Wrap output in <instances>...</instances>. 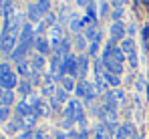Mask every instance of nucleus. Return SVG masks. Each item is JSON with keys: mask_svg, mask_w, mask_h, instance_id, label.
Listing matches in <instances>:
<instances>
[{"mask_svg": "<svg viewBox=\"0 0 149 139\" xmlns=\"http://www.w3.org/2000/svg\"><path fill=\"white\" fill-rule=\"evenodd\" d=\"M16 85H18V81H16V75L10 71V65L8 63H2L0 65V87L12 91Z\"/></svg>", "mask_w": 149, "mask_h": 139, "instance_id": "f257e3e1", "label": "nucleus"}, {"mask_svg": "<svg viewBox=\"0 0 149 139\" xmlns=\"http://www.w3.org/2000/svg\"><path fill=\"white\" fill-rule=\"evenodd\" d=\"M65 117H67V119H73L74 123H77L81 117H85V113H83V105H81L79 99H71V101L65 105Z\"/></svg>", "mask_w": 149, "mask_h": 139, "instance_id": "f03ea898", "label": "nucleus"}, {"mask_svg": "<svg viewBox=\"0 0 149 139\" xmlns=\"http://www.w3.org/2000/svg\"><path fill=\"white\" fill-rule=\"evenodd\" d=\"M16 38H18L16 32H6V30H2V36H0V52L10 54V52L16 48Z\"/></svg>", "mask_w": 149, "mask_h": 139, "instance_id": "7ed1b4c3", "label": "nucleus"}, {"mask_svg": "<svg viewBox=\"0 0 149 139\" xmlns=\"http://www.w3.org/2000/svg\"><path fill=\"white\" fill-rule=\"evenodd\" d=\"M99 117H101V123H105L111 131L119 129V121H117V111H111L107 107H101L99 111Z\"/></svg>", "mask_w": 149, "mask_h": 139, "instance_id": "20e7f679", "label": "nucleus"}, {"mask_svg": "<svg viewBox=\"0 0 149 139\" xmlns=\"http://www.w3.org/2000/svg\"><path fill=\"white\" fill-rule=\"evenodd\" d=\"M20 43L18 45H22V46H26V48H30V46L34 45V28L30 26V24H24L22 26V30H20V38H18Z\"/></svg>", "mask_w": 149, "mask_h": 139, "instance_id": "39448f33", "label": "nucleus"}, {"mask_svg": "<svg viewBox=\"0 0 149 139\" xmlns=\"http://www.w3.org/2000/svg\"><path fill=\"white\" fill-rule=\"evenodd\" d=\"M63 41H65V36H63V26H61V24H52V26H50V32H49L50 48L54 50V48L61 45Z\"/></svg>", "mask_w": 149, "mask_h": 139, "instance_id": "423d86ee", "label": "nucleus"}, {"mask_svg": "<svg viewBox=\"0 0 149 139\" xmlns=\"http://www.w3.org/2000/svg\"><path fill=\"white\" fill-rule=\"evenodd\" d=\"M63 71H65V75H69V77L79 75V73H77V57L69 54V57L65 59V63H63Z\"/></svg>", "mask_w": 149, "mask_h": 139, "instance_id": "0eeeda50", "label": "nucleus"}, {"mask_svg": "<svg viewBox=\"0 0 149 139\" xmlns=\"http://www.w3.org/2000/svg\"><path fill=\"white\" fill-rule=\"evenodd\" d=\"M32 111H34V115H36V117H49V115H50V105L47 103V101L38 99V101L34 103Z\"/></svg>", "mask_w": 149, "mask_h": 139, "instance_id": "6e6552de", "label": "nucleus"}, {"mask_svg": "<svg viewBox=\"0 0 149 139\" xmlns=\"http://www.w3.org/2000/svg\"><path fill=\"white\" fill-rule=\"evenodd\" d=\"M125 32H127V28H125V24L119 20V22H113V26H111V38L113 41H123Z\"/></svg>", "mask_w": 149, "mask_h": 139, "instance_id": "1a4fd4ad", "label": "nucleus"}, {"mask_svg": "<svg viewBox=\"0 0 149 139\" xmlns=\"http://www.w3.org/2000/svg\"><path fill=\"white\" fill-rule=\"evenodd\" d=\"M14 103V93L0 87V107H10Z\"/></svg>", "mask_w": 149, "mask_h": 139, "instance_id": "9d476101", "label": "nucleus"}, {"mask_svg": "<svg viewBox=\"0 0 149 139\" xmlns=\"http://www.w3.org/2000/svg\"><path fill=\"white\" fill-rule=\"evenodd\" d=\"M103 65L107 67V71H109V73L117 75V77L123 73V65H121V63H117V61H113V59H107V61H103Z\"/></svg>", "mask_w": 149, "mask_h": 139, "instance_id": "9b49d317", "label": "nucleus"}, {"mask_svg": "<svg viewBox=\"0 0 149 139\" xmlns=\"http://www.w3.org/2000/svg\"><path fill=\"white\" fill-rule=\"evenodd\" d=\"M87 71H89V59L85 57V54H81V57H77V73L85 79V75H87Z\"/></svg>", "mask_w": 149, "mask_h": 139, "instance_id": "f8f14e48", "label": "nucleus"}, {"mask_svg": "<svg viewBox=\"0 0 149 139\" xmlns=\"http://www.w3.org/2000/svg\"><path fill=\"white\" fill-rule=\"evenodd\" d=\"M26 52H28V48L22 46V45H18L12 52H10V59H12V61H16V65H18V63H22V61H24Z\"/></svg>", "mask_w": 149, "mask_h": 139, "instance_id": "ddd939ff", "label": "nucleus"}, {"mask_svg": "<svg viewBox=\"0 0 149 139\" xmlns=\"http://www.w3.org/2000/svg\"><path fill=\"white\" fill-rule=\"evenodd\" d=\"M113 135V131L105 125V123H99V127H97V131H95V139H111Z\"/></svg>", "mask_w": 149, "mask_h": 139, "instance_id": "4468645a", "label": "nucleus"}, {"mask_svg": "<svg viewBox=\"0 0 149 139\" xmlns=\"http://www.w3.org/2000/svg\"><path fill=\"white\" fill-rule=\"evenodd\" d=\"M34 46H36V50H38V54H47L50 50V43L47 38H42V36H38L36 41H34Z\"/></svg>", "mask_w": 149, "mask_h": 139, "instance_id": "2eb2a0df", "label": "nucleus"}, {"mask_svg": "<svg viewBox=\"0 0 149 139\" xmlns=\"http://www.w3.org/2000/svg\"><path fill=\"white\" fill-rule=\"evenodd\" d=\"M20 123H22V129H24V131H30V129L34 127V123H36V115H34V113H28V115L20 117Z\"/></svg>", "mask_w": 149, "mask_h": 139, "instance_id": "dca6fc26", "label": "nucleus"}, {"mask_svg": "<svg viewBox=\"0 0 149 139\" xmlns=\"http://www.w3.org/2000/svg\"><path fill=\"white\" fill-rule=\"evenodd\" d=\"M30 65H32V71L34 73H40V71L45 69V57L42 54H34L32 61H30Z\"/></svg>", "mask_w": 149, "mask_h": 139, "instance_id": "f3484780", "label": "nucleus"}, {"mask_svg": "<svg viewBox=\"0 0 149 139\" xmlns=\"http://www.w3.org/2000/svg\"><path fill=\"white\" fill-rule=\"evenodd\" d=\"M28 113H34L32 107L28 105V101H20L18 107H16V117H24V115H28Z\"/></svg>", "mask_w": 149, "mask_h": 139, "instance_id": "a211bd4d", "label": "nucleus"}, {"mask_svg": "<svg viewBox=\"0 0 149 139\" xmlns=\"http://www.w3.org/2000/svg\"><path fill=\"white\" fill-rule=\"evenodd\" d=\"M119 48L123 50L125 54H131V52H135V43H133V38H123Z\"/></svg>", "mask_w": 149, "mask_h": 139, "instance_id": "6ab92c4d", "label": "nucleus"}, {"mask_svg": "<svg viewBox=\"0 0 149 139\" xmlns=\"http://www.w3.org/2000/svg\"><path fill=\"white\" fill-rule=\"evenodd\" d=\"M40 16H42V12L38 10V6H36V4H30V6H28V18H30L32 22H38Z\"/></svg>", "mask_w": 149, "mask_h": 139, "instance_id": "aec40b11", "label": "nucleus"}, {"mask_svg": "<svg viewBox=\"0 0 149 139\" xmlns=\"http://www.w3.org/2000/svg\"><path fill=\"white\" fill-rule=\"evenodd\" d=\"M105 79H107V83H109V87H113V89H119V85H121V79H119L117 75H113V73H109V71H105Z\"/></svg>", "mask_w": 149, "mask_h": 139, "instance_id": "412c9836", "label": "nucleus"}, {"mask_svg": "<svg viewBox=\"0 0 149 139\" xmlns=\"http://www.w3.org/2000/svg\"><path fill=\"white\" fill-rule=\"evenodd\" d=\"M32 65L30 63H26V61H22V63H18V75H22V77H32Z\"/></svg>", "mask_w": 149, "mask_h": 139, "instance_id": "4be33fe9", "label": "nucleus"}, {"mask_svg": "<svg viewBox=\"0 0 149 139\" xmlns=\"http://www.w3.org/2000/svg\"><path fill=\"white\" fill-rule=\"evenodd\" d=\"M61 85H63V89H65L67 93H69V91H74V87H77V83L73 81V77H69V75H65V77H63Z\"/></svg>", "mask_w": 149, "mask_h": 139, "instance_id": "5701e85b", "label": "nucleus"}, {"mask_svg": "<svg viewBox=\"0 0 149 139\" xmlns=\"http://www.w3.org/2000/svg\"><path fill=\"white\" fill-rule=\"evenodd\" d=\"M85 24H87V18H83V20H81V18H77V16H73V20H71V30H74V32H79V30H81V28H83Z\"/></svg>", "mask_w": 149, "mask_h": 139, "instance_id": "b1692460", "label": "nucleus"}, {"mask_svg": "<svg viewBox=\"0 0 149 139\" xmlns=\"http://www.w3.org/2000/svg\"><path fill=\"white\" fill-rule=\"evenodd\" d=\"M74 93H77L79 97H83V99H85V95H87V81H85V79L77 83V87H74Z\"/></svg>", "mask_w": 149, "mask_h": 139, "instance_id": "393cba45", "label": "nucleus"}, {"mask_svg": "<svg viewBox=\"0 0 149 139\" xmlns=\"http://www.w3.org/2000/svg\"><path fill=\"white\" fill-rule=\"evenodd\" d=\"M119 129H121V131H123V133H125V135H127L129 139H131L133 135H135V127H133V125H131L129 121H127V123H123V125H121Z\"/></svg>", "mask_w": 149, "mask_h": 139, "instance_id": "a878e982", "label": "nucleus"}, {"mask_svg": "<svg viewBox=\"0 0 149 139\" xmlns=\"http://www.w3.org/2000/svg\"><path fill=\"white\" fill-rule=\"evenodd\" d=\"M18 91L22 93V95H30V91H32V83H30V81H22V83H18Z\"/></svg>", "mask_w": 149, "mask_h": 139, "instance_id": "bb28decb", "label": "nucleus"}, {"mask_svg": "<svg viewBox=\"0 0 149 139\" xmlns=\"http://www.w3.org/2000/svg\"><path fill=\"white\" fill-rule=\"evenodd\" d=\"M109 59H113V61H117V63H121V65H123V61H125V52L121 50V48H115V50H113V54H111Z\"/></svg>", "mask_w": 149, "mask_h": 139, "instance_id": "cd10ccee", "label": "nucleus"}, {"mask_svg": "<svg viewBox=\"0 0 149 139\" xmlns=\"http://www.w3.org/2000/svg\"><path fill=\"white\" fill-rule=\"evenodd\" d=\"M54 99H56V103H69V101H67V91H65L63 87H61V89H56Z\"/></svg>", "mask_w": 149, "mask_h": 139, "instance_id": "c85d7f7f", "label": "nucleus"}, {"mask_svg": "<svg viewBox=\"0 0 149 139\" xmlns=\"http://www.w3.org/2000/svg\"><path fill=\"white\" fill-rule=\"evenodd\" d=\"M113 97H115V101H117V105H123L125 103V93L121 91V89H113Z\"/></svg>", "mask_w": 149, "mask_h": 139, "instance_id": "c756f323", "label": "nucleus"}, {"mask_svg": "<svg viewBox=\"0 0 149 139\" xmlns=\"http://www.w3.org/2000/svg\"><path fill=\"white\" fill-rule=\"evenodd\" d=\"M36 6H38V10H40L42 14H47V12L50 10V0H38Z\"/></svg>", "mask_w": 149, "mask_h": 139, "instance_id": "7c9ffc66", "label": "nucleus"}, {"mask_svg": "<svg viewBox=\"0 0 149 139\" xmlns=\"http://www.w3.org/2000/svg\"><path fill=\"white\" fill-rule=\"evenodd\" d=\"M127 61H129L131 69H137V52H131V54H127Z\"/></svg>", "mask_w": 149, "mask_h": 139, "instance_id": "2f4dec72", "label": "nucleus"}, {"mask_svg": "<svg viewBox=\"0 0 149 139\" xmlns=\"http://www.w3.org/2000/svg\"><path fill=\"white\" fill-rule=\"evenodd\" d=\"M74 45H77V48H81V50H83V48L87 46V38L79 34V36H77V41H74Z\"/></svg>", "mask_w": 149, "mask_h": 139, "instance_id": "473e14b6", "label": "nucleus"}, {"mask_svg": "<svg viewBox=\"0 0 149 139\" xmlns=\"http://www.w3.org/2000/svg\"><path fill=\"white\" fill-rule=\"evenodd\" d=\"M10 117V109L8 107H0V121H8Z\"/></svg>", "mask_w": 149, "mask_h": 139, "instance_id": "72a5a7b5", "label": "nucleus"}, {"mask_svg": "<svg viewBox=\"0 0 149 139\" xmlns=\"http://www.w3.org/2000/svg\"><path fill=\"white\" fill-rule=\"evenodd\" d=\"M99 43H101V41H93V43H91V46H89V54H93V57L97 54V50H99Z\"/></svg>", "mask_w": 149, "mask_h": 139, "instance_id": "f704fd0d", "label": "nucleus"}, {"mask_svg": "<svg viewBox=\"0 0 149 139\" xmlns=\"http://www.w3.org/2000/svg\"><path fill=\"white\" fill-rule=\"evenodd\" d=\"M141 34H143V43H145V48H147V43H149V24H145V26H143Z\"/></svg>", "mask_w": 149, "mask_h": 139, "instance_id": "c9c22d12", "label": "nucleus"}, {"mask_svg": "<svg viewBox=\"0 0 149 139\" xmlns=\"http://www.w3.org/2000/svg\"><path fill=\"white\" fill-rule=\"evenodd\" d=\"M123 16V8H113V20L119 22V18Z\"/></svg>", "mask_w": 149, "mask_h": 139, "instance_id": "e433bc0d", "label": "nucleus"}, {"mask_svg": "<svg viewBox=\"0 0 149 139\" xmlns=\"http://www.w3.org/2000/svg\"><path fill=\"white\" fill-rule=\"evenodd\" d=\"M107 8H109V6H107V2H105V0H101V2H99V16H105V14H107Z\"/></svg>", "mask_w": 149, "mask_h": 139, "instance_id": "4c0bfd02", "label": "nucleus"}, {"mask_svg": "<svg viewBox=\"0 0 149 139\" xmlns=\"http://www.w3.org/2000/svg\"><path fill=\"white\" fill-rule=\"evenodd\" d=\"M87 14H89L91 18H95V4H89V6H87Z\"/></svg>", "mask_w": 149, "mask_h": 139, "instance_id": "58836bf2", "label": "nucleus"}, {"mask_svg": "<svg viewBox=\"0 0 149 139\" xmlns=\"http://www.w3.org/2000/svg\"><path fill=\"white\" fill-rule=\"evenodd\" d=\"M32 139H47V135H45V131H34Z\"/></svg>", "mask_w": 149, "mask_h": 139, "instance_id": "ea45409f", "label": "nucleus"}, {"mask_svg": "<svg viewBox=\"0 0 149 139\" xmlns=\"http://www.w3.org/2000/svg\"><path fill=\"white\" fill-rule=\"evenodd\" d=\"M127 0H113V8H123V4Z\"/></svg>", "mask_w": 149, "mask_h": 139, "instance_id": "a19ab883", "label": "nucleus"}, {"mask_svg": "<svg viewBox=\"0 0 149 139\" xmlns=\"http://www.w3.org/2000/svg\"><path fill=\"white\" fill-rule=\"evenodd\" d=\"M115 139H129V137L125 135V133L121 131V129H117V131H115Z\"/></svg>", "mask_w": 149, "mask_h": 139, "instance_id": "79ce46f5", "label": "nucleus"}, {"mask_svg": "<svg viewBox=\"0 0 149 139\" xmlns=\"http://www.w3.org/2000/svg\"><path fill=\"white\" fill-rule=\"evenodd\" d=\"M18 139H32V131H24V133H20Z\"/></svg>", "mask_w": 149, "mask_h": 139, "instance_id": "37998d69", "label": "nucleus"}, {"mask_svg": "<svg viewBox=\"0 0 149 139\" xmlns=\"http://www.w3.org/2000/svg\"><path fill=\"white\" fill-rule=\"evenodd\" d=\"M6 4H8V0H0V14L6 12Z\"/></svg>", "mask_w": 149, "mask_h": 139, "instance_id": "c03bdc74", "label": "nucleus"}, {"mask_svg": "<svg viewBox=\"0 0 149 139\" xmlns=\"http://www.w3.org/2000/svg\"><path fill=\"white\" fill-rule=\"evenodd\" d=\"M77 139H89V135H87V131L83 129L81 133H77Z\"/></svg>", "mask_w": 149, "mask_h": 139, "instance_id": "a18cd8bd", "label": "nucleus"}, {"mask_svg": "<svg viewBox=\"0 0 149 139\" xmlns=\"http://www.w3.org/2000/svg\"><path fill=\"white\" fill-rule=\"evenodd\" d=\"M127 32L131 34V38H133V34H135V24H131V26H127Z\"/></svg>", "mask_w": 149, "mask_h": 139, "instance_id": "49530a36", "label": "nucleus"}, {"mask_svg": "<svg viewBox=\"0 0 149 139\" xmlns=\"http://www.w3.org/2000/svg\"><path fill=\"white\" fill-rule=\"evenodd\" d=\"M54 139H67V135H65V133H63V131H58V133H56V135H54Z\"/></svg>", "mask_w": 149, "mask_h": 139, "instance_id": "de8ad7c7", "label": "nucleus"}, {"mask_svg": "<svg viewBox=\"0 0 149 139\" xmlns=\"http://www.w3.org/2000/svg\"><path fill=\"white\" fill-rule=\"evenodd\" d=\"M79 6H89V0H77Z\"/></svg>", "mask_w": 149, "mask_h": 139, "instance_id": "09e8293b", "label": "nucleus"}, {"mask_svg": "<svg viewBox=\"0 0 149 139\" xmlns=\"http://www.w3.org/2000/svg\"><path fill=\"white\" fill-rule=\"evenodd\" d=\"M52 22H54V16L49 14V16H47V24H52Z\"/></svg>", "mask_w": 149, "mask_h": 139, "instance_id": "8fccbe9b", "label": "nucleus"}, {"mask_svg": "<svg viewBox=\"0 0 149 139\" xmlns=\"http://www.w3.org/2000/svg\"><path fill=\"white\" fill-rule=\"evenodd\" d=\"M131 139H139V135H137V133H135V135H133V137H131Z\"/></svg>", "mask_w": 149, "mask_h": 139, "instance_id": "3c124183", "label": "nucleus"}]
</instances>
